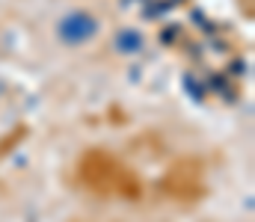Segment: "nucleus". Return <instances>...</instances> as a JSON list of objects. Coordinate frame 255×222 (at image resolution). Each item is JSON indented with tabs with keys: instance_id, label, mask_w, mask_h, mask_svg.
<instances>
[{
	"instance_id": "f257e3e1",
	"label": "nucleus",
	"mask_w": 255,
	"mask_h": 222,
	"mask_svg": "<svg viewBox=\"0 0 255 222\" xmlns=\"http://www.w3.org/2000/svg\"><path fill=\"white\" fill-rule=\"evenodd\" d=\"M57 33H60V39L65 45H86L98 33V21L89 12H68L57 24Z\"/></svg>"
}]
</instances>
